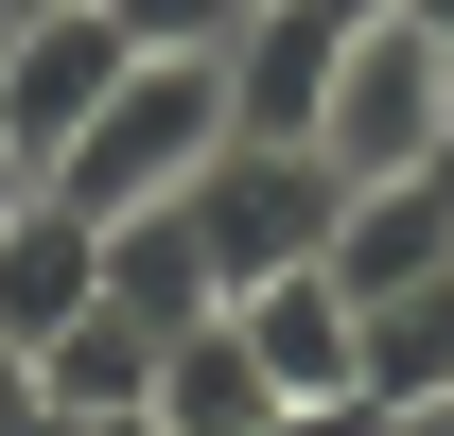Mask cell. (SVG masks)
Masks as SVG:
<instances>
[{
  "instance_id": "cell-1",
  "label": "cell",
  "mask_w": 454,
  "mask_h": 436,
  "mask_svg": "<svg viewBox=\"0 0 454 436\" xmlns=\"http://www.w3.org/2000/svg\"><path fill=\"white\" fill-rule=\"evenodd\" d=\"M210 158H227V70H210V53H140L106 105L35 158V192H53V210H88V227H122V210H175Z\"/></svg>"
},
{
  "instance_id": "cell-2",
  "label": "cell",
  "mask_w": 454,
  "mask_h": 436,
  "mask_svg": "<svg viewBox=\"0 0 454 436\" xmlns=\"http://www.w3.org/2000/svg\"><path fill=\"white\" fill-rule=\"evenodd\" d=\"M315 158H333L349 192H385V175H437V158H454V53L402 18V0H367V18H349L333 88H315Z\"/></svg>"
},
{
  "instance_id": "cell-3",
  "label": "cell",
  "mask_w": 454,
  "mask_h": 436,
  "mask_svg": "<svg viewBox=\"0 0 454 436\" xmlns=\"http://www.w3.org/2000/svg\"><path fill=\"white\" fill-rule=\"evenodd\" d=\"M192 245H210V279L245 297V279H297V262H333V227H349V175L315 158V140H227L192 192Z\"/></svg>"
},
{
  "instance_id": "cell-4",
  "label": "cell",
  "mask_w": 454,
  "mask_h": 436,
  "mask_svg": "<svg viewBox=\"0 0 454 436\" xmlns=\"http://www.w3.org/2000/svg\"><path fill=\"white\" fill-rule=\"evenodd\" d=\"M122 70H140V53H122V18H106V0H53V18H0V140H18V175L53 158V140H70L88 105H106Z\"/></svg>"
},
{
  "instance_id": "cell-5",
  "label": "cell",
  "mask_w": 454,
  "mask_h": 436,
  "mask_svg": "<svg viewBox=\"0 0 454 436\" xmlns=\"http://www.w3.org/2000/svg\"><path fill=\"white\" fill-rule=\"evenodd\" d=\"M349 53V0H245V35H227V140H315V88Z\"/></svg>"
},
{
  "instance_id": "cell-6",
  "label": "cell",
  "mask_w": 454,
  "mask_h": 436,
  "mask_svg": "<svg viewBox=\"0 0 454 436\" xmlns=\"http://www.w3.org/2000/svg\"><path fill=\"white\" fill-rule=\"evenodd\" d=\"M227 331L262 349V384H280V401H349V349H367V315H349V279H333V262L245 279V297H227Z\"/></svg>"
},
{
  "instance_id": "cell-7",
  "label": "cell",
  "mask_w": 454,
  "mask_h": 436,
  "mask_svg": "<svg viewBox=\"0 0 454 436\" xmlns=\"http://www.w3.org/2000/svg\"><path fill=\"white\" fill-rule=\"evenodd\" d=\"M88 297H106V227L53 210V192H18V210H0V331H18V349H53Z\"/></svg>"
},
{
  "instance_id": "cell-8",
  "label": "cell",
  "mask_w": 454,
  "mask_h": 436,
  "mask_svg": "<svg viewBox=\"0 0 454 436\" xmlns=\"http://www.w3.org/2000/svg\"><path fill=\"white\" fill-rule=\"evenodd\" d=\"M349 401L367 419H454V262L367 297V349H349Z\"/></svg>"
},
{
  "instance_id": "cell-9",
  "label": "cell",
  "mask_w": 454,
  "mask_h": 436,
  "mask_svg": "<svg viewBox=\"0 0 454 436\" xmlns=\"http://www.w3.org/2000/svg\"><path fill=\"white\" fill-rule=\"evenodd\" d=\"M437 262H454V175H385V192H349V227H333L349 315H367V297H402V279H437Z\"/></svg>"
},
{
  "instance_id": "cell-10",
  "label": "cell",
  "mask_w": 454,
  "mask_h": 436,
  "mask_svg": "<svg viewBox=\"0 0 454 436\" xmlns=\"http://www.w3.org/2000/svg\"><path fill=\"white\" fill-rule=\"evenodd\" d=\"M262 401H280V384H262V349H245L227 315H192V331L158 349V384H140V419H158V436H245Z\"/></svg>"
},
{
  "instance_id": "cell-11",
  "label": "cell",
  "mask_w": 454,
  "mask_h": 436,
  "mask_svg": "<svg viewBox=\"0 0 454 436\" xmlns=\"http://www.w3.org/2000/svg\"><path fill=\"white\" fill-rule=\"evenodd\" d=\"M106 315H140V331L227 315V279H210V245H192V210H122V227H106Z\"/></svg>"
},
{
  "instance_id": "cell-12",
  "label": "cell",
  "mask_w": 454,
  "mask_h": 436,
  "mask_svg": "<svg viewBox=\"0 0 454 436\" xmlns=\"http://www.w3.org/2000/svg\"><path fill=\"white\" fill-rule=\"evenodd\" d=\"M158 349H175V331H140V315H106V297H88V315L35 349V401H70V419H140Z\"/></svg>"
},
{
  "instance_id": "cell-13",
  "label": "cell",
  "mask_w": 454,
  "mask_h": 436,
  "mask_svg": "<svg viewBox=\"0 0 454 436\" xmlns=\"http://www.w3.org/2000/svg\"><path fill=\"white\" fill-rule=\"evenodd\" d=\"M122 18V53H227L245 35V0H106Z\"/></svg>"
},
{
  "instance_id": "cell-14",
  "label": "cell",
  "mask_w": 454,
  "mask_h": 436,
  "mask_svg": "<svg viewBox=\"0 0 454 436\" xmlns=\"http://www.w3.org/2000/svg\"><path fill=\"white\" fill-rule=\"evenodd\" d=\"M245 436H385V419H367V401H262Z\"/></svg>"
},
{
  "instance_id": "cell-15",
  "label": "cell",
  "mask_w": 454,
  "mask_h": 436,
  "mask_svg": "<svg viewBox=\"0 0 454 436\" xmlns=\"http://www.w3.org/2000/svg\"><path fill=\"white\" fill-rule=\"evenodd\" d=\"M35 419V349H18V331H0V436Z\"/></svg>"
},
{
  "instance_id": "cell-16",
  "label": "cell",
  "mask_w": 454,
  "mask_h": 436,
  "mask_svg": "<svg viewBox=\"0 0 454 436\" xmlns=\"http://www.w3.org/2000/svg\"><path fill=\"white\" fill-rule=\"evenodd\" d=\"M18 436H158V419H70V401H35Z\"/></svg>"
},
{
  "instance_id": "cell-17",
  "label": "cell",
  "mask_w": 454,
  "mask_h": 436,
  "mask_svg": "<svg viewBox=\"0 0 454 436\" xmlns=\"http://www.w3.org/2000/svg\"><path fill=\"white\" fill-rule=\"evenodd\" d=\"M402 18H419V35H437V53H454V0H402Z\"/></svg>"
},
{
  "instance_id": "cell-18",
  "label": "cell",
  "mask_w": 454,
  "mask_h": 436,
  "mask_svg": "<svg viewBox=\"0 0 454 436\" xmlns=\"http://www.w3.org/2000/svg\"><path fill=\"white\" fill-rule=\"evenodd\" d=\"M18 192H35V175H18V158H0V210H18Z\"/></svg>"
},
{
  "instance_id": "cell-19",
  "label": "cell",
  "mask_w": 454,
  "mask_h": 436,
  "mask_svg": "<svg viewBox=\"0 0 454 436\" xmlns=\"http://www.w3.org/2000/svg\"><path fill=\"white\" fill-rule=\"evenodd\" d=\"M0 18H53V0H0Z\"/></svg>"
},
{
  "instance_id": "cell-20",
  "label": "cell",
  "mask_w": 454,
  "mask_h": 436,
  "mask_svg": "<svg viewBox=\"0 0 454 436\" xmlns=\"http://www.w3.org/2000/svg\"><path fill=\"white\" fill-rule=\"evenodd\" d=\"M0 158H18V140H0Z\"/></svg>"
},
{
  "instance_id": "cell-21",
  "label": "cell",
  "mask_w": 454,
  "mask_h": 436,
  "mask_svg": "<svg viewBox=\"0 0 454 436\" xmlns=\"http://www.w3.org/2000/svg\"><path fill=\"white\" fill-rule=\"evenodd\" d=\"M437 175H454V158H437Z\"/></svg>"
}]
</instances>
